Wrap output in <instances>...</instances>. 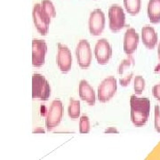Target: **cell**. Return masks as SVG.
I'll return each instance as SVG.
<instances>
[{"mask_svg": "<svg viewBox=\"0 0 160 160\" xmlns=\"http://www.w3.org/2000/svg\"><path fill=\"white\" fill-rule=\"evenodd\" d=\"M142 39L144 46L148 49H154L158 44V34L153 27L146 25L142 29Z\"/></svg>", "mask_w": 160, "mask_h": 160, "instance_id": "15", "label": "cell"}, {"mask_svg": "<svg viewBox=\"0 0 160 160\" xmlns=\"http://www.w3.org/2000/svg\"><path fill=\"white\" fill-rule=\"evenodd\" d=\"M145 79L143 78L142 76H136L134 78V85H133V88H134V92L135 93L140 95L142 93V92L145 89Z\"/></svg>", "mask_w": 160, "mask_h": 160, "instance_id": "20", "label": "cell"}, {"mask_svg": "<svg viewBox=\"0 0 160 160\" xmlns=\"http://www.w3.org/2000/svg\"><path fill=\"white\" fill-rule=\"evenodd\" d=\"M131 120L136 127L146 125L150 112V102L148 98L132 95L130 99Z\"/></svg>", "mask_w": 160, "mask_h": 160, "instance_id": "1", "label": "cell"}, {"mask_svg": "<svg viewBox=\"0 0 160 160\" xmlns=\"http://www.w3.org/2000/svg\"><path fill=\"white\" fill-rule=\"evenodd\" d=\"M63 105L60 100H54L50 105L47 111L46 119V126L47 131H52L56 128L62 119Z\"/></svg>", "mask_w": 160, "mask_h": 160, "instance_id": "3", "label": "cell"}, {"mask_svg": "<svg viewBox=\"0 0 160 160\" xmlns=\"http://www.w3.org/2000/svg\"><path fill=\"white\" fill-rule=\"evenodd\" d=\"M32 18L35 27L38 33L42 36H46L49 30V25L51 22V18H49L45 12L42 10L40 4H36L32 10Z\"/></svg>", "mask_w": 160, "mask_h": 160, "instance_id": "6", "label": "cell"}, {"mask_svg": "<svg viewBox=\"0 0 160 160\" xmlns=\"http://www.w3.org/2000/svg\"><path fill=\"white\" fill-rule=\"evenodd\" d=\"M33 133H46V130L42 127H38L33 130Z\"/></svg>", "mask_w": 160, "mask_h": 160, "instance_id": "25", "label": "cell"}, {"mask_svg": "<svg viewBox=\"0 0 160 160\" xmlns=\"http://www.w3.org/2000/svg\"><path fill=\"white\" fill-rule=\"evenodd\" d=\"M104 133H119V132L115 127H109L104 131Z\"/></svg>", "mask_w": 160, "mask_h": 160, "instance_id": "24", "label": "cell"}, {"mask_svg": "<svg viewBox=\"0 0 160 160\" xmlns=\"http://www.w3.org/2000/svg\"><path fill=\"white\" fill-rule=\"evenodd\" d=\"M155 118H154V125L155 129L157 132H160V108L158 105L155 106Z\"/></svg>", "mask_w": 160, "mask_h": 160, "instance_id": "22", "label": "cell"}, {"mask_svg": "<svg viewBox=\"0 0 160 160\" xmlns=\"http://www.w3.org/2000/svg\"><path fill=\"white\" fill-rule=\"evenodd\" d=\"M68 115L71 119H77L80 116V102L73 98L69 100V105L68 107Z\"/></svg>", "mask_w": 160, "mask_h": 160, "instance_id": "18", "label": "cell"}, {"mask_svg": "<svg viewBox=\"0 0 160 160\" xmlns=\"http://www.w3.org/2000/svg\"><path fill=\"white\" fill-rule=\"evenodd\" d=\"M40 6L49 18L52 19L56 16V10L51 0H42L40 3Z\"/></svg>", "mask_w": 160, "mask_h": 160, "instance_id": "19", "label": "cell"}, {"mask_svg": "<svg viewBox=\"0 0 160 160\" xmlns=\"http://www.w3.org/2000/svg\"><path fill=\"white\" fill-rule=\"evenodd\" d=\"M105 14L101 9H94L90 13L88 27L89 32L92 36H100L105 28Z\"/></svg>", "mask_w": 160, "mask_h": 160, "instance_id": "8", "label": "cell"}, {"mask_svg": "<svg viewBox=\"0 0 160 160\" xmlns=\"http://www.w3.org/2000/svg\"><path fill=\"white\" fill-rule=\"evenodd\" d=\"M152 94L158 102H160V83L153 86L152 89Z\"/></svg>", "mask_w": 160, "mask_h": 160, "instance_id": "23", "label": "cell"}, {"mask_svg": "<svg viewBox=\"0 0 160 160\" xmlns=\"http://www.w3.org/2000/svg\"><path fill=\"white\" fill-rule=\"evenodd\" d=\"M57 65L62 73H68L72 66V54L69 48L61 43L57 44Z\"/></svg>", "mask_w": 160, "mask_h": 160, "instance_id": "10", "label": "cell"}, {"mask_svg": "<svg viewBox=\"0 0 160 160\" xmlns=\"http://www.w3.org/2000/svg\"><path fill=\"white\" fill-rule=\"evenodd\" d=\"M109 26L112 32H118L126 26V14L118 5H112L109 8Z\"/></svg>", "mask_w": 160, "mask_h": 160, "instance_id": "5", "label": "cell"}, {"mask_svg": "<svg viewBox=\"0 0 160 160\" xmlns=\"http://www.w3.org/2000/svg\"><path fill=\"white\" fill-rule=\"evenodd\" d=\"M51 95V87L46 78L41 74L32 76V98L33 100L46 102Z\"/></svg>", "mask_w": 160, "mask_h": 160, "instance_id": "2", "label": "cell"}, {"mask_svg": "<svg viewBox=\"0 0 160 160\" xmlns=\"http://www.w3.org/2000/svg\"><path fill=\"white\" fill-rule=\"evenodd\" d=\"M158 59H159L160 61V42L159 44H158Z\"/></svg>", "mask_w": 160, "mask_h": 160, "instance_id": "26", "label": "cell"}, {"mask_svg": "<svg viewBox=\"0 0 160 160\" xmlns=\"http://www.w3.org/2000/svg\"><path fill=\"white\" fill-rule=\"evenodd\" d=\"M90 120L89 118L84 115L80 118L79 119V132L80 133H88L90 132Z\"/></svg>", "mask_w": 160, "mask_h": 160, "instance_id": "21", "label": "cell"}, {"mask_svg": "<svg viewBox=\"0 0 160 160\" xmlns=\"http://www.w3.org/2000/svg\"><path fill=\"white\" fill-rule=\"evenodd\" d=\"M94 56L97 62L101 65H105L109 62L112 57V48L108 40L105 38L98 40L94 47Z\"/></svg>", "mask_w": 160, "mask_h": 160, "instance_id": "12", "label": "cell"}, {"mask_svg": "<svg viewBox=\"0 0 160 160\" xmlns=\"http://www.w3.org/2000/svg\"><path fill=\"white\" fill-rule=\"evenodd\" d=\"M124 6L126 12L132 15H137L142 7V0H124Z\"/></svg>", "mask_w": 160, "mask_h": 160, "instance_id": "17", "label": "cell"}, {"mask_svg": "<svg viewBox=\"0 0 160 160\" xmlns=\"http://www.w3.org/2000/svg\"><path fill=\"white\" fill-rule=\"evenodd\" d=\"M47 45L42 39H33L32 41V65L34 67H42L46 62Z\"/></svg>", "mask_w": 160, "mask_h": 160, "instance_id": "11", "label": "cell"}, {"mask_svg": "<svg viewBox=\"0 0 160 160\" xmlns=\"http://www.w3.org/2000/svg\"><path fill=\"white\" fill-rule=\"evenodd\" d=\"M149 22L153 24L160 22V0H149L147 7Z\"/></svg>", "mask_w": 160, "mask_h": 160, "instance_id": "16", "label": "cell"}, {"mask_svg": "<svg viewBox=\"0 0 160 160\" xmlns=\"http://www.w3.org/2000/svg\"><path fill=\"white\" fill-rule=\"evenodd\" d=\"M118 84L117 79L114 77L110 76L102 80V82L98 86L97 98L99 102L102 103L108 102L117 92Z\"/></svg>", "mask_w": 160, "mask_h": 160, "instance_id": "4", "label": "cell"}, {"mask_svg": "<svg viewBox=\"0 0 160 160\" xmlns=\"http://www.w3.org/2000/svg\"><path fill=\"white\" fill-rule=\"evenodd\" d=\"M134 65H135V61L132 54L128 55V57L125 59L119 64L118 73L120 76L119 83L122 86L125 87L130 84L132 78L133 77L132 69H133Z\"/></svg>", "mask_w": 160, "mask_h": 160, "instance_id": "9", "label": "cell"}, {"mask_svg": "<svg viewBox=\"0 0 160 160\" xmlns=\"http://www.w3.org/2000/svg\"><path fill=\"white\" fill-rule=\"evenodd\" d=\"M76 57L80 68L87 69L90 67L92 59L91 46L86 39L80 40L76 48Z\"/></svg>", "mask_w": 160, "mask_h": 160, "instance_id": "7", "label": "cell"}, {"mask_svg": "<svg viewBox=\"0 0 160 160\" xmlns=\"http://www.w3.org/2000/svg\"><path fill=\"white\" fill-rule=\"evenodd\" d=\"M139 44V35L136 30L129 28L125 33L124 37V52L127 55L132 54L136 51Z\"/></svg>", "mask_w": 160, "mask_h": 160, "instance_id": "13", "label": "cell"}, {"mask_svg": "<svg viewBox=\"0 0 160 160\" xmlns=\"http://www.w3.org/2000/svg\"><path fill=\"white\" fill-rule=\"evenodd\" d=\"M78 93L81 100L88 103V105L93 106L95 104L96 95L94 90L86 80L83 79L80 81L78 86Z\"/></svg>", "mask_w": 160, "mask_h": 160, "instance_id": "14", "label": "cell"}]
</instances>
